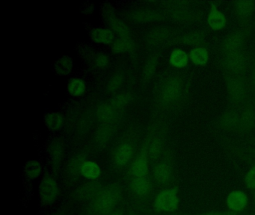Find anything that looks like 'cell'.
Returning <instances> with one entry per match:
<instances>
[{
	"instance_id": "cell-1",
	"label": "cell",
	"mask_w": 255,
	"mask_h": 215,
	"mask_svg": "<svg viewBox=\"0 0 255 215\" xmlns=\"http://www.w3.org/2000/svg\"><path fill=\"white\" fill-rule=\"evenodd\" d=\"M186 90V85L181 76H171L164 82L161 88V102L166 106L176 104L183 98Z\"/></svg>"
},
{
	"instance_id": "cell-2",
	"label": "cell",
	"mask_w": 255,
	"mask_h": 215,
	"mask_svg": "<svg viewBox=\"0 0 255 215\" xmlns=\"http://www.w3.org/2000/svg\"><path fill=\"white\" fill-rule=\"evenodd\" d=\"M249 59L243 50L223 55L220 68L224 74L243 77L249 68Z\"/></svg>"
},
{
	"instance_id": "cell-3",
	"label": "cell",
	"mask_w": 255,
	"mask_h": 215,
	"mask_svg": "<svg viewBox=\"0 0 255 215\" xmlns=\"http://www.w3.org/2000/svg\"><path fill=\"white\" fill-rule=\"evenodd\" d=\"M224 81L230 100L242 106L249 103L247 85L242 76L225 75Z\"/></svg>"
},
{
	"instance_id": "cell-4",
	"label": "cell",
	"mask_w": 255,
	"mask_h": 215,
	"mask_svg": "<svg viewBox=\"0 0 255 215\" xmlns=\"http://www.w3.org/2000/svg\"><path fill=\"white\" fill-rule=\"evenodd\" d=\"M251 30H252L251 24L243 25L241 28L228 34L224 39L219 47L222 55H226L243 50V46L250 35Z\"/></svg>"
},
{
	"instance_id": "cell-5",
	"label": "cell",
	"mask_w": 255,
	"mask_h": 215,
	"mask_svg": "<svg viewBox=\"0 0 255 215\" xmlns=\"http://www.w3.org/2000/svg\"><path fill=\"white\" fill-rule=\"evenodd\" d=\"M169 14L173 19L190 24L198 22L202 18L200 10L190 5L188 1H174L169 5Z\"/></svg>"
},
{
	"instance_id": "cell-6",
	"label": "cell",
	"mask_w": 255,
	"mask_h": 215,
	"mask_svg": "<svg viewBox=\"0 0 255 215\" xmlns=\"http://www.w3.org/2000/svg\"><path fill=\"white\" fill-rule=\"evenodd\" d=\"M178 206V191L176 188L164 190L155 199L154 206L159 212H174Z\"/></svg>"
},
{
	"instance_id": "cell-7",
	"label": "cell",
	"mask_w": 255,
	"mask_h": 215,
	"mask_svg": "<svg viewBox=\"0 0 255 215\" xmlns=\"http://www.w3.org/2000/svg\"><path fill=\"white\" fill-rule=\"evenodd\" d=\"M38 191L40 199L43 203L46 205L53 204L59 196V185L53 176H46L41 181Z\"/></svg>"
},
{
	"instance_id": "cell-8",
	"label": "cell",
	"mask_w": 255,
	"mask_h": 215,
	"mask_svg": "<svg viewBox=\"0 0 255 215\" xmlns=\"http://www.w3.org/2000/svg\"><path fill=\"white\" fill-rule=\"evenodd\" d=\"M233 10L238 20L243 25L251 24L255 10V2L251 0H239L233 3Z\"/></svg>"
},
{
	"instance_id": "cell-9",
	"label": "cell",
	"mask_w": 255,
	"mask_h": 215,
	"mask_svg": "<svg viewBox=\"0 0 255 215\" xmlns=\"http://www.w3.org/2000/svg\"><path fill=\"white\" fill-rule=\"evenodd\" d=\"M206 33L201 30L190 31L175 39V43L192 47H202L206 42Z\"/></svg>"
},
{
	"instance_id": "cell-10",
	"label": "cell",
	"mask_w": 255,
	"mask_h": 215,
	"mask_svg": "<svg viewBox=\"0 0 255 215\" xmlns=\"http://www.w3.org/2000/svg\"><path fill=\"white\" fill-rule=\"evenodd\" d=\"M218 125L225 129L240 130V111L235 109L225 110L218 119Z\"/></svg>"
},
{
	"instance_id": "cell-11",
	"label": "cell",
	"mask_w": 255,
	"mask_h": 215,
	"mask_svg": "<svg viewBox=\"0 0 255 215\" xmlns=\"http://www.w3.org/2000/svg\"><path fill=\"white\" fill-rule=\"evenodd\" d=\"M249 200L246 193L242 191H234L227 197L226 203L231 212L238 213L246 209Z\"/></svg>"
},
{
	"instance_id": "cell-12",
	"label": "cell",
	"mask_w": 255,
	"mask_h": 215,
	"mask_svg": "<svg viewBox=\"0 0 255 215\" xmlns=\"http://www.w3.org/2000/svg\"><path fill=\"white\" fill-rule=\"evenodd\" d=\"M207 22L210 28L214 31H220L226 26V16L213 2L210 3Z\"/></svg>"
},
{
	"instance_id": "cell-13",
	"label": "cell",
	"mask_w": 255,
	"mask_h": 215,
	"mask_svg": "<svg viewBox=\"0 0 255 215\" xmlns=\"http://www.w3.org/2000/svg\"><path fill=\"white\" fill-rule=\"evenodd\" d=\"M241 131H249L255 128V106L249 102L240 111Z\"/></svg>"
},
{
	"instance_id": "cell-14",
	"label": "cell",
	"mask_w": 255,
	"mask_h": 215,
	"mask_svg": "<svg viewBox=\"0 0 255 215\" xmlns=\"http://www.w3.org/2000/svg\"><path fill=\"white\" fill-rule=\"evenodd\" d=\"M89 35L94 42L100 44H111L116 41L115 33L109 28H93L91 30Z\"/></svg>"
},
{
	"instance_id": "cell-15",
	"label": "cell",
	"mask_w": 255,
	"mask_h": 215,
	"mask_svg": "<svg viewBox=\"0 0 255 215\" xmlns=\"http://www.w3.org/2000/svg\"><path fill=\"white\" fill-rule=\"evenodd\" d=\"M74 68V61L68 55H62L54 62L53 70L59 76H63L70 74Z\"/></svg>"
},
{
	"instance_id": "cell-16",
	"label": "cell",
	"mask_w": 255,
	"mask_h": 215,
	"mask_svg": "<svg viewBox=\"0 0 255 215\" xmlns=\"http://www.w3.org/2000/svg\"><path fill=\"white\" fill-rule=\"evenodd\" d=\"M64 146L59 139H55L48 146V155L50 161L54 165L59 164L63 156Z\"/></svg>"
},
{
	"instance_id": "cell-17",
	"label": "cell",
	"mask_w": 255,
	"mask_h": 215,
	"mask_svg": "<svg viewBox=\"0 0 255 215\" xmlns=\"http://www.w3.org/2000/svg\"><path fill=\"white\" fill-rule=\"evenodd\" d=\"M189 59L195 65L204 66L208 63L210 55L205 47L194 48L189 52Z\"/></svg>"
},
{
	"instance_id": "cell-18",
	"label": "cell",
	"mask_w": 255,
	"mask_h": 215,
	"mask_svg": "<svg viewBox=\"0 0 255 215\" xmlns=\"http://www.w3.org/2000/svg\"><path fill=\"white\" fill-rule=\"evenodd\" d=\"M44 123L50 131H59L63 126V117L57 112H49L44 116Z\"/></svg>"
},
{
	"instance_id": "cell-19",
	"label": "cell",
	"mask_w": 255,
	"mask_h": 215,
	"mask_svg": "<svg viewBox=\"0 0 255 215\" xmlns=\"http://www.w3.org/2000/svg\"><path fill=\"white\" fill-rule=\"evenodd\" d=\"M189 57L188 54L180 49H174L169 57V62L171 66L176 68H183L189 63Z\"/></svg>"
},
{
	"instance_id": "cell-20",
	"label": "cell",
	"mask_w": 255,
	"mask_h": 215,
	"mask_svg": "<svg viewBox=\"0 0 255 215\" xmlns=\"http://www.w3.org/2000/svg\"><path fill=\"white\" fill-rule=\"evenodd\" d=\"M171 167L166 163H160L154 169V177L160 183H166L171 177Z\"/></svg>"
},
{
	"instance_id": "cell-21",
	"label": "cell",
	"mask_w": 255,
	"mask_h": 215,
	"mask_svg": "<svg viewBox=\"0 0 255 215\" xmlns=\"http://www.w3.org/2000/svg\"><path fill=\"white\" fill-rule=\"evenodd\" d=\"M41 165L36 160H30L25 164L23 167L25 176L31 180L39 177L41 173Z\"/></svg>"
},
{
	"instance_id": "cell-22",
	"label": "cell",
	"mask_w": 255,
	"mask_h": 215,
	"mask_svg": "<svg viewBox=\"0 0 255 215\" xmlns=\"http://www.w3.org/2000/svg\"><path fill=\"white\" fill-rule=\"evenodd\" d=\"M68 93L73 97H80L86 92V85L83 79L74 78L68 83Z\"/></svg>"
},
{
	"instance_id": "cell-23",
	"label": "cell",
	"mask_w": 255,
	"mask_h": 215,
	"mask_svg": "<svg viewBox=\"0 0 255 215\" xmlns=\"http://www.w3.org/2000/svg\"><path fill=\"white\" fill-rule=\"evenodd\" d=\"M108 23L110 29L113 32L119 34L121 37H129V30L123 21L113 16L111 19H108Z\"/></svg>"
},
{
	"instance_id": "cell-24",
	"label": "cell",
	"mask_w": 255,
	"mask_h": 215,
	"mask_svg": "<svg viewBox=\"0 0 255 215\" xmlns=\"http://www.w3.org/2000/svg\"><path fill=\"white\" fill-rule=\"evenodd\" d=\"M81 173L88 179H96L101 174V168L94 161H86L83 163Z\"/></svg>"
},
{
	"instance_id": "cell-25",
	"label": "cell",
	"mask_w": 255,
	"mask_h": 215,
	"mask_svg": "<svg viewBox=\"0 0 255 215\" xmlns=\"http://www.w3.org/2000/svg\"><path fill=\"white\" fill-rule=\"evenodd\" d=\"M132 150L129 144H124L118 149L116 154V161L119 165H125L130 159Z\"/></svg>"
},
{
	"instance_id": "cell-26",
	"label": "cell",
	"mask_w": 255,
	"mask_h": 215,
	"mask_svg": "<svg viewBox=\"0 0 255 215\" xmlns=\"http://www.w3.org/2000/svg\"><path fill=\"white\" fill-rule=\"evenodd\" d=\"M132 173L136 177H144L147 172V159L144 156H140L135 159L132 165Z\"/></svg>"
},
{
	"instance_id": "cell-27",
	"label": "cell",
	"mask_w": 255,
	"mask_h": 215,
	"mask_svg": "<svg viewBox=\"0 0 255 215\" xmlns=\"http://www.w3.org/2000/svg\"><path fill=\"white\" fill-rule=\"evenodd\" d=\"M110 193H104L101 194L96 201V206L98 210L101 212H106L110 210L113 206L114 198Z\"/></svg>"
},
{
	"instance_id": "cell-28",
	"label": "cell",
	"mask_w": 255,
	"mask_h": 215,
	"mask_svg": "<svg viewBox=\"0 0 255 215\" xmlns=\"http://www.w3.org/2000/svg\"><path fill=\"white\" fill-rule=\"evenodd\" d=\"M132 41L129 37H121L113 43L112 49L116 54L123 53L132 48Z\"/></svg>"
},
{
	"instance_id": "cell-29",
	"label": "cell",
	"mask_w": 255,
	"mask_h": 215,
	"mask_svg": "<svg viewBox=\"0 0 255 215\" xmlns=\"http://www.w3.org/2000/svg\"><path fill=\"white\" fill-rule=\"evenodd\" d=\"M134 191L138 195H146L150 190V183L148 180L144 177H136L132 182Z\"/></svg>"
},
{
	"instance_id": "cell-30",
	"label": "cell",
	"mask_w": 255,
	"mask_h": 215,
	"mask_svg": "<svg viewBox=\"0 0 255 215\" xmlns=\"http://www.w3.org/2000/svg\"><path fill=\"white\" fill-rule=\"evenodd\" d=\"M93 63L98 68H105L109 64L108 57L104 53L96 54L93 58Z\"/></svg>"
},
{
	"instance_id": "cell-31",
	"label": "cell",
	"mask_w": 255,
	"mask_h": 215,
	"mask_svg": "<svg viewBox=\"0 0 255 215\" xmlns=\"http://www.w3.org/2000/svg\"><path fill=\"white\" fill-rule=\"evenodd\" d=\"M245 182L248 188L255 190V164H254L248 171L245 177Z\"/></svg>"
},
{
	"instance_id": "cell-32",
	"label": "cell",
	"mask_w": 255,
	"mask_h": 215,
	"mask_svg": "<svg viewBox=\"0 0 255 215\" xmlns=\"http://www.w3.org/2000/svg\"><path fill=\"white\" fill-rule=\"evenodd\" d=\"M157 58L156 56L151 57L149 59L145 68V74L147 78L151 77L152 75L154 73L156 65H157Z\"/></svg>"
},
{
	"instance_id": "cell-33",
	"label": "cell",
	"mask_w": 255,
	"mask_h": 215,
	"mask_svg": "<svg viewBox=\"0 0 255 215\" xmlns=\"http://www.w3.org/2000/svg\"><path fill=\"white\" fill-rule=\"evenodd\" d=\"M161 148H162V143H161L160 140H158V139L153 140L150 149V153L152 158H156V157L159 156Z\"/></svg>"
},
{
	"instance_id": "cell-34",
	"label": "cell",
	"mask_w": 255,
	"mask_h": 215,
	"mask_svg": "<svg viewBox=\"0 0 255 215\" xmlns=\"http://www.w3.org/2000/svg\"><path fill=\"white\" fill-rule=\"evenodd\" d=\"M250 83L252 89L255 91V61L252 64L250 68Z\"/></svg>"
},
{
	"instance_id": "cell-35",
	"label": "cell",
	"mask_w": 255,
	"mask_h": 215,
	"mask_svg": "<svg viewBox=\"0 0 255 215\" xmlns=\"http://www.w3.org/2000/svg\"><path fill=\"white\" fill-rule=\"evenodd\" d=\"M237 213L235 212H207V213L201 214V215H237Z\"/></svg>"
},
{
	"instance_id": "cell-36",
	"label": "cell",
	"mask_w": 255,
	"mask_h": 215,
	"mask_svg": "<svg viewBox=\"0 0 255 215\" xmlns=\"http://www.w3.org/2000/svg\"><path fill=\"white\" fill-rule=\"evenodd\" d=\"M82 11H83L84 14H87V13L89 14V13H92V11H93V7L92 6L85 5Z\"/></svg>"
},
{
	"instance_id": "cell-37",
	"label": "cell",
	"mask_w": 255,
	"mask_h": 215,
	"mask_svg": "<svg viewBox=\"0 0 255 215\" xmlns=\"http://www.w3.org/2000/svg\"><path fill=\"white\" fill-rule=\"evenodd\" d=\"M120 215V214L113 213V214H112V215Z\"/></svg>"
},
{
	"instance_id": "cell-38",
	"label": "cell",
	"mask_w": 255,
	"mask_h": 215,
	"mask_svg": "<svg viewBox=\"0 0 255 215\" xmlns=\"http://www.w3.org/2000/svg\"><path fill=\"white\" fill-rule=\"evenodd\" d=\"M254 202H255V199H254Z\"/></svg>"
},
{
	"instance_id": "cell-39",
	"label": "cell",
	"mask_w": 255,
	"mask_h": 215,
	"mask_svg": "<svg viewBox=\"0 0 255 215\" xmlns=\"http://www.w3.org/2000/svg\"></svg>"
}]
</instances>
